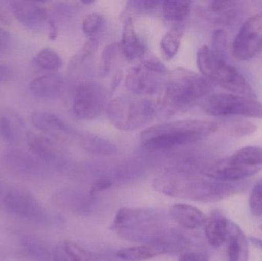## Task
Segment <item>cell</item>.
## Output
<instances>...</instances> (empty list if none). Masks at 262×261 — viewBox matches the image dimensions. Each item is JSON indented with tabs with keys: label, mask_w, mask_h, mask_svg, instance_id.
<instances>
[{
	"label": "cell",
	"mask_w": 262,
	"mask_h": 261,
	"mask_svg": "<svg viewBox=\"0 0 262 261\" xmlns=\"http://www.w3.org/2000/svg\"><path fill=\"white\" fill-rule=\"evenodd\" d=\"M261 229L262 230V225H261Z\"/></svg>",
	"instance_id": "48"
},
{
	"label": "cell",
	"mask_w": 262,
	"mask_h": 261,
	"mask_svg": "<svg viewBox=\"0 0 262 261\" xmlns=\"http://www.w3.org/2000/svg\"><path fill=\"white\" fill-rule=\"evenodd\" d=\"M261 170V167H248L238 163L229 157L212 162L205 167L203 173L212 180L235 182L251 177Z\"/></svg>",
	"instance_id": "13"
},
{
	"label": "cell",
	"mask_w": 262,
	"mask_h": 261,
	"mask_svg": "<svg viewBox=\"0 0 262 261\" xmlns=\"http://www.w3.org/2000/svg\"><path fill=\"white\" fill-rule=\"evenodd\" d=\"M34 67L46 73L57 72L62 66V59L59 54L52 48L41 49L32 59Z\"/></svg>",
	"instance_id": "28"
},
{
	"label": "cell",
	"mask_w": 262,
	"mask_h": 261,
	"mask_svg": "<svg viewBox=\"0 0 262 261\" xmlns=\"http://www.w3.org/2000/svg\"><path fill=\"white\" fill-rule=\"evenodd\" d=\"M2 203L9 214L35 224H51L57 219L29 192L11 188L3 194Z\"/></svg>",
	"instance_id": "8"
},
{
	"label": "cell",
	"mask_w": 262,
	"mask_h": 261,
	"mask_svg": "<svg viewBox=\"0 0 262 261\" xmlns=\"http://www.w3.org/2000/svg\"><path fill=\"white\" fill-rule=\"evenodd\" d=\"M64 79L57 72L46 73L34 78L30 84V91L40 98H54L62 92Z\"/></svg>",
	"instance_id": "21"
},
{
	"label": "cell",
	"mask_w": 262,
	"mask_h": 261,
	"mask_svg": "<svg viewBox=\"0 0 262 261\" xmlns=\"http://www.w3.org/2000/svg\"><path fill=\"white\" fill-rule=\"evenodd\" d=\"M160 105L147 98L121 96L107 104L106 112L110 122L118 130H134L150 122Z\"/></svg>",
	"instance_id": "5"
},
{
	"label": "cell",
	"mask_w": 262,
	"mask_h": 261,
	"mask_svg": "<svg viewBox=\"0 0 262 261\" xmlns=\"http://www.w3.org/2000/svg\"><path fill=\"white\" fill-rule=\"evenodd\" d=\"M95 3V1H81V3L83 4H92V3Z\"/></svg>",
	"instance_id": "46"
},
{
	"label": "cell",
	"mask_w": 262,
	"mask_h": 261,
	"mask_svg": "<svg viewBox=\"0 0 262 261\" xmlns=\"http://www.w3.org/2000/svg\"><path fill=\"white\" fill-rule=\"evenodd\" d=\"M251 211L255 216L262 215V180L255 184L249 198Z\"/></svg>",
	"instance_id": "37"
},
{
	"label": "cell",
	"mask_w": 262,
	"mask_h": 261,
	"mask_svg": "<svg viewBox=\"0 0 262 261\" xmlns=\"http://www.w3.org/2000/svg\"><path fill=\"white\" fill-rule=\"evenodd\" d=\"M161 215L151 208H122L117 211L110 229L118 232L138 231L162 225Z\"/></svg>",
	"instance_id": "11"
},
{
	"label": "cell",
	"mask_w": 262,
	"mask_h": 261,
	"mask_svg": "<svg viewBox=\"0 0 262 261\" xmlns=\"http://www.w3.org/2000/svg\"><path fill=\"white\" fill-rule=\"evenodd\" d=\"M29 151L45 164L55 163L59 157V150L55 141L41 133L28 132L26 134Z\"/></svg>",
	"instance_id": "18"
},
{
	"label": "cell",
	"mask_w": 262,
	"mask_h": 261,
	"mask_svg": "<svg viewBox=\"0 0 262 261\" xmlns=\"http://www.w3.org/2000/svg\"><path fill=\"white\" fill-rule=\"evenodd\" d=\"M168 70L160 61L144 60L130 67L125 77L127 90L140 96H152L160 93L165 87Z\"/></svg>",
	"instance_id": "6"
},
{
	"label": "cell",
	"mask_w": 262,
	"mask_h": 261,
	"mask_svg": "<svg viewBox=\"0 0 262 261\" xmlns=\"http://www.w3.org/2000/svg\"><path fill=\"white\" fill-rule=\"evenodd\" d=\"M98 41L95 38H89L81 49L77 52L76 55L71 60L69 70H75L78 68L80 65L85 62L86 60L95 53L98 49Z\"/></svg>",
	"instance_id": "33"
},
{
	"label": "cell",
	"mask_w": 262,
	"mask_h": 261,
	"mask_svg": "<svg viewBox=\"0 0 262 261\" xmlns=\"http://www.w3.org/2000/svg\"><path fill=\"white\" fill-rule=\"evenodd\" d=\"M10 43V35L4 29L0 27V55L9 47Z\"/></svg>",
	"instance_id": "42"
},
{
	"label": "cell",
	"mask_w": 262,
	"mask_h": 261,
	"mask_svg": "<svg viewBox=\"0 0 262 261\" xmlns=\"http://www.w3.org/2000/svg\"><path fill=\"white\" fill-rule=\"evenodd\" d=\"M166 254L164 250L150 245L130 247L120 250L115 255L121 260L126 261H142Z\"/></svg>",
	"instance_id": "26"
},
{
	"label": "cell",
	"mask_w": 262,
	"mask_h": 261,
	"mask_svg": "<svg viewBox=\"0 0 262 261\" xmlns=\"http://www.w3.org/2000/svg\"><path fill=\"white\" fill-rule=\"evenodd\" d=\"M160 3H161L159 1H149V0L130 2L133 7L137 10L140 11L152 10V9H155Z\"/></svg>",
	"instance_id": "39"
},
{
	"label": "cell",
	"mask_w": 262,
	"mask_h": 261,
	"mask_svg": "<svg viewBox=\"0 0 262 261\" xmlns=\"http://www.w3.org/2000/svg\"><path fill=\"white\" fill-rule=\"evenodd\" d=\"M183 36L182 27H174L168 31L160 41V49L166 60H171L177 55Z\"/></svg>",
	"instance_id": "29"
},
{
	"label": "cell",
	"mask_w": 262,
	"mask_h": 261,
	"mask_svg": "<svg viewBox=\"0 0 262 261\" xmlns=\"http://www.w3.org/2000/svg\"><path fill=\"white\" fill-rule=\"evenodd\" d=\"M32 125L51 138H64L72 135L74 130L60 116L52 112L37 110L30 116Z\"/></svg>",
	"instance_id": "16"
},
{
	"label": "cell",
	"mask_w": 262,
	"mask_h": 261,
	"mask_svg": "<svg viewBox=\"0 0 262 261\" xmlns=\"http://www.w3.org/2000/svg\"><path fill=\"white\" fill-rule=\"evenodd\" d=\"M228 261H249V242L243 230L229 221L227 238Z\"/></svg>",
	"instance_id": "22"
},
{
	"label": "cell",
	"mask_w": 262,
	"mask_h": 261,
	"mask_svg": "<svg viewBox=\"0 0 262 261\" xmlns=\"http://www.w3.org/2000/svg\"><path fill=\"white\" fill-rule=\"evenodd\" d=\"M21 254L29 261H52V254L47 245L35 238L23 237L19 242Z\"/></svg>",
	"instance_id": "25"
},
{
	"label": "cell",
	"mask_w": 262,
	"mask_h": 261,
	"mask_svg": "<svg viewBox=\"0 0 262 261\" xmlns=\"http://www.w3.org/2000/svg\"><path fill=\"white\" fill-rule=\"evenodd\" d=\"M115 182V179L112 176H104V177L100 178L94 182L93 185L91 187L89 193L92 196H95L98 193H102V192L112 188Z\"/></svg>",
	"instance_id": "38"
},
{
	"label": "cell",
	"mask_w": 262,
	"mask_h": 261,
	"mask_svg": "<svg viewBox=\"0 0 262 261\" xmlns=\"http://www.w3.org/2000/svg\"><path fill=\"white\" fill-rule=\"evenodd\" d=\"M105 22V18L101 14H90L83 21V32L89 38H95L104 29Z\"/></svg>",
	"instance_id": "35"
},
{
	"label": "cell",
	"mask_w": 262,
	"mask_h": 261,
	"mask_svg": "<svg viewBox=\"0 0 262 261\" xmlns=\"http://www.w3.org/2000/svg\"><path fill=\"white\" fill-rule=\"evenodd\" d=\"M214 54L226 61L227 56V34L223 29H216L212 35V48Z\"/></svg>",
	"instance_id": "36"
},
{
	"label": "cell",
	"mask_w": 262,
	"mask_h": 261,
	"mask_svg": "<svg viewBox=\"0 0 262 261\" xmlns=\"http://www.w3.org/2000/svg\"><path fill=\"white\" fill-rule=\"evenodd\" d=\"M105 103L104 87L94 81H84L78 84L75 90L72 110L78 119L92 121L101 115Z\"/></svg>",
	"instance_id": "9"
},
{
	"label": "cell",
	"mask_w": 262,
	"mask_h": 261,
	"mask_svg": "<svg viewBox=\"0 0 262 261\" xmlns=\"http://www.w3.org/2000/svg\"><path fill=\"white\" fill-rule=\"evenodd\" d=\"M219 130V124L203 120H180L155 124L140 134L149 152L164 151L203 140Z\"/></svg>",
	"instance_id": "2"
},
{
	"label": "cell",
	"mask_w": 262,
	"mask_h": 261,
	"mask_svg": "<svg viewBox=\"0 0 262 261\" xmlns=\"http://www.w3.org/2000/svg\"><path fill=\"white\" fill-rule=\"evenodd\" d=\"M81 145L87 153L96 155H112L117 152V146L109 139L98 135L88 134L81 136Z\"/></svg>",
	"instance_id": "27"
},
{
	"label": "cell",
	"mask_w": 262,
	"mask_h": 261,
	"mask_svg": "<svg viewBox=\"0 0 262 261\" xmlns=\"http://www.w3.org/2000/svg\"><path fill=\"white\" fill-rule=\"evenodd\" d=\"M169 216L186 229H197L204 224V214L199 208L186 204H175L171 206Z\"/></svg>",
	"instance_id": "24"
},
{
	"label": "cell",
	"mask_w": 262,
	"mask_h": 261,
	"mask_svg": "<svg viewBox=\"0 0 262 261\" xmlns=\"http://www.w3.org/2000/svg\"><path fill=\"white\" fill-rule=\"evenodd\" d=\"M229 220L220 210L214 209L205 216V234L208 242L214 248L224 244L227 238Z\"/></svg>",
	"instance_id": "19"
},
{
	"label": "cell",
	"mask_w": 262,
	"mask_h": 261,
	"mask_svg": "<svg viewBox=\"0 0 262 261\" xmlns=\"http://www.w3.org/2000/svg\"><path fill=\"white\" fill-rule=\"evenodd\" d=\"M13 76V70L10 66L0 63V84L7 82Z\"/></svg>",
	"instance_id": "41"
},
{
	"label": "cell",
	"mask_w": 262,
	"mask_h": 261,
	"mask_svg": "<svg viewBox=\"0 0 262 261\" xmlns=\"http://www.w3.org/2000/svg\"><path fill=\"white\" fill-rule=\"evenodd\" d=\"M224 129L229 136L243 137L255 133L257 127L249 121L242 119H230L224 124Z\"/></svg>",
	"instance_id": "32"
},
{
	"label": "cell",
	"mask_w": 262,
	"mask_h": 261,
	"mask_svg": "<svg viewBox=\"0 0 262 261\" xmlns=\"http://www.w3.org/2000/svg\"><path fill=\"white\" fill-rule=\"evenodd\" d=\"M3 194V187H2L1 184H0V196Z\"/></svg>",
	"instance_id": "47"
},
{
	"label": "cell",
	"mask_w": 262,
	"mask_h": 261,
	"mask_svg": "<svg viewBox=\"0 0 262 261\" xmlns=\"http://www.w3.org/2000/svg\"><path fill=\"white\" fill-rule=\"evenodd\" d=\"M118 49H119V44L118 42L110 43L105 46L100 58L99 66H98V74L100 76H106L110 72Z\"/></svg>",
	"instance_id": "34"
},
{
	"label": "cell",
	"mask_w": 262,
	"mask_h": 261,
	"mask_svg": "<svg viewBox=\"0 0 262 261\" xmlns=\"http://www.w3.org/2000/svg\"><path fill=\"white\" fill-rule=\"evenodd\" d=\"M123 76L121 74H117L115 77L113 78V81H112V92L113 93L114 90L118 87V86L119 85L120 83L122 81Z\"/></svg>",
	"instance_id": "45"
},
{
	"label": "cell",
	"mask_w": 262,
	"mask_h": 261,
	"mask_svg": "<svg viewBox=\"0 0 262 261\" xmlns=\"http://www.w3.org/2000/svg\"><path fill=\"white\" fill-rule=\"evenodd\" d=\"M1 160L8 170L25 177L38 176L44 170V162L30 152L25 151L13 146L3 152Z\"/></svg>",
	"instance_id": "12"
},
{
	"label": "cell",
	"mask_w": 262,
	"mask_h": 261,
	"mask_svg": "<svg viewBox=\"0 0 262 261\" xmlns=\"http://www.w3.org/2000/svg\"><path fill=\"white\" fill-rule=\"evenodd\" d=\"M203 110L211 116H245L262 120V103L234 93H214L203 103Z\"/></svg>",
	"instance_id": "7"
},
{
	"label": "cell",
	"mask_w": 262,
	"mask_h": 261,
	"mask_svg": "<svg viewBox=\"0 0 262 261\" xmlns=\"http://www.w3.org/2000/svg\"><path fill=\"white\" fill-rule=\"evenodd\" d=\"M197 66L203 77L213 84H219L234 94L254 98L255 90L247 80L233 66L219 58L210 48L203 45L199 49Z\"/></svg>",
	"instance_id": "4"
},
{
	"label": "cell",
	"mask_w": 262,
	"mask_h": 261,
	"mask_svg": "<svg viewBox=\"0 0 262 261\" xmlns=\"http://www.w3.org/2000/svg\"><path fill=\"white\" fill-rule=\"evenodd\" d=\"M9 4L14 18L30 30H41L46 23L49 22L47 10L38 3L11 1Z\"/></svg>",
	"instance_id": "15"
},
{
	"label": "cell",
	"mask_w": 262,
	"mask_h": 261,
	"mask_svg": "<svg viewBox=\"0 0 262 261\" xmlns=\"http://www.w3.org/2000/svg\"><path fill=\"white\" fill-rule=\"evenodd\" d=\"M154 188L169 197L200 202H214L234 194L228 182L201 179L182 170H168L154 179Z\"/></svg>",
	"instance_id": "1"
},
{
	"label": "cell",
	"mask_w": 262,
	"mask_h": 261,
	"mask_svg": "<svg viewBox=\"0 0 262 261\" xmlns=\"http://www.w3.org/2000/svg\"><path fill=\"white\" fill-rule=\"evenodd\" d=\"M52 202L61 209L81 216H91L98 208L95 196L72 188L55 192L52 196Z\"/></svg>",
	"instance_id": "14"
},
{
	"label": "cell",
	"mask_w": 262,
	"mask_h": 261,
	"mask_svg": "<svg viewBox=\"0 0 262 261\" xmlns=\"http://www.w3.org/2000/svg\"><path fill=\"white\" fill-rule=\"evenodd\" d=\"M112 255L94 252L71 241H63L55 246L52 261H112Z\"/></svg>",
	"instance_id": "17"
},
{
	"label": "cell",
	"mask_w": 262,
	"mask_h": 261,
	"mask_svg": "<svg viewBox=\"0 0 262 261\" xmlns=\"http://www.w3.org/2000/svg\"><path fill=\"white\" fill-rule=\"evenodd\" d=\"M178 261H209L205 254L200 252H186L182 254Z\"/></svg>",
	"instance_id": "40"
},
{
	"label": "cell",
	"mask_w": 262,
	"mask_h": 261,
	"mask_svg": "<svg viewBox=\"0 0 262 261\" xmlns=\"http://www.w3.org/2000/svg\"><path fill=\"white\" fill-rule=\"evenodd\" d=\"M11 22H12V19L7 8L5 6V3L0 2V23L5 26H9Z\"/></svg>",
	"instance_id": "43"
},
{
	"label": "cell",
	"mask_w": 262,
	"mask_h": 261,
	"mask_svg": "<svg viewBox=\"0 0 262 261\" xmlns=\"http://www.w3.org/2000/svg\"><path fill=\"white\" fill-rule=\"evenodd\" d=\"M25 124L19 113L12 109L0 110V138L11 146L19 142Z\"/></svg>",
	"instance_id": "20"
},
{
	"label": "cell",
	"mask_w": 262,
	"mask_h": 261,
	"mask_svg": "<svg viewBox=\"0 0 262 261\" xmlns=\"http://www.w3.org/2000/svg\"><path fill=\"white\" fill-rule=\"evenodd\" d=\"M49 38L51 39L55 40L56 38L57 35H58V28H57L56 24L55 21L50 19L49 21Z\"/></svg>",
	"instance_id": "44"
},
{
	"label": "cell",
	"mask_w": 262,
	"mask_h": 261,
	"mask_svg": "<svg viewBox=\"0 0 262 261\" xmlns=\"http://www.w3.org/2000/svg\"><path fill=\"white\" fill-rule=\"evenodd\" d=\"M230 159L248 167H262V147L247 146L234 153Z\"/></svg>",
	"instance_id": "31"
},
{
	"label": "cell",
	"mask_w": 262,
	"mask_h": 261,
	"mask_svg": "<svg viewBox=\"0 0 262 261\" xmlns=\"http://www.w3.org/2000/svg\"><path fill=\"white\" fill-rule=\"evenodd\" d=\"M163 15L169 21H182L187 18L192 3L185 0H172L161 3Z\"/></svg>",
	"instance_id": "30"
},
{
	"label": "cell",
	"mask_w": 262,
	"mask_h": 261,
	"mask_svg": "<svg viewBox=\"0 0 262 261\" xmlns=\"http://www.w3.org/2000/svg\"><path fill=\"white\" fill-rule=\"evenodd\" d=\"M213 87L203 75L180 67L168 75L163 103L169 111H186L208 96Z\"/></svg>",
	"instance_id": "3"
},
{
	"label": "cell",
	"mask_w": 262,
	"mask_h": 261,
	"mask_svg": "<svg viewBox=\"0 0 262 261\" xmlns=\"http://www.w3.org/2000/svg\"><path fill=\"white\" fill-rule=\"evenodd\" d=\"M123 55L129 61L138 59L145 53V48L139 38L132 18H127L123 28L121 42L119 43Z\"/></svg>",
	"instance_id": "23"
},
{
	"label": "cell",
	"mask_w": 262,
	"mask_h": 261,
	"mask_svg": "<svg viewBox=\"0 0 262 261\" xmlns=\"http://www.w3.org/2000/svg\"><path fill=\"white\" fill-rule=\"evenodd\" d=\"M262 50V11L246 20L240 28L232 44L236 59L248 61Z\"/></svg>",
	"instance_id": "10"
}]
</instances>
